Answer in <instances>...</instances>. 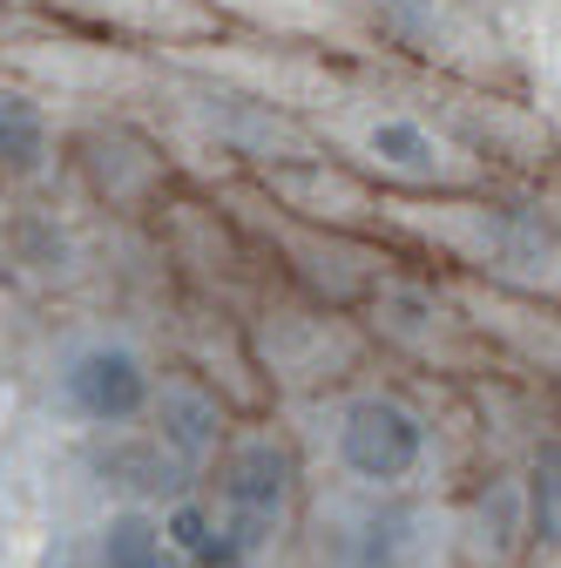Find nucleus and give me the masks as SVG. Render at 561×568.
<instances>
[{"label":"nucleus","instance_id":"obj_3","mask_svg":"<svg viewBox=\"0 0 561 568\" xmlns=\"http://www.w3.org/2000/svg\"><path fill=\"white\" fill-rule=\"evenodd\" d=\"M150 366L135 359L129 345H109V338H95V345H82L75 359H68V373H61V399L75 406L89 426H122V419H135L150 406Z\"/></svg>","mask_w":561,"mask_h":568},{"label":"nucleus","instance_id":"obj_10","mask_svg":"<svg viewBox=\"0 0 561 568\" xmlns=\"http://www.w3.org/2000/svg\"><path fill=\"white\" fill-rule=\"evenodd\" d=\"M379 21H386L392 41H406V48H419V54H434V34H440L453 14H447V0H379Z\"/></svg>","mask_w":561,"mask_h":568},{"label":"nucleus","instance_id":"obj_2","mask_svg":"<svg viewBox=\"0 0 561 568\" xmlns=\"http://www.w3.org/2000/svg\"><path fill=\"white\" fill-rule=\"evenodd\" d=\"M338 460H345V474H359L373 487H392L427 460V426H419V413L406 399H392V393H359L338 413Z\"/></svg>","mask_w":561,"mask_h":568},{"label":"nucleus","instance_id":"obj_6","mask_svg":"<svg viewBox=\"0 0 561 568\" xmlns=\"http://www.w3.org/2000/svg\"><path fill=\"white\" fill-rule=\"evenodd\" d=\"M102 568H183V555L170 548V535H163L156 515L122 508L102 528Z\"/></svg>","mask_w":561,"mask_h":568},{"label":"nucleus","instance_id":"obj_9","mask_svg":"<svg viewBox=\"0 0 561 568\" xmlns=\"http://www.w3.org/2000/svg\"><path fill=\"white\" fill-rule=\"evenodd\" d=\"M521 501H528V535L534 541H561V447H541L534 454Z\"/></svg>","mask_w":561,"mask_h":568},{"label":"nucleus","instance_id":"obj_4","mask_svg":"<svg viewBox=\"0 0 561 568\" xmlns=\"http://www.w3.org/2000/svg\"><path fill=\"white\" fill-rule=\"evenodd\" d=\"M366 156L379 170H399V176H440L447 170V150H440V135L427 122H412V115H379L366 135Z\"/></svg>","mask_w":561,"mask_h":568},{"label":"nucleus","instance_id":"obj_1","mask_svg":"<svg viewBox=\"0 0 561 568\" xmlns=\"http://www.w3.org/2000/svg\"><path fill=\"white\" fill-rule=\"evenodd\" d=\"M292 508V454L277 440H244L224 454V474H217V521L231 528V541L244 548V561L277 535Z\"/></svg>","mask_w":561,"mask_h":568},{"label":"nucleus","instance_id":"obj_8","mask_svg":"<svg viewBox=\"0 0 561 568\" xmlns=\"http://www.w3.org/2000/svg\"><path fill=\"white\" fill-rule=\"evenodd\" d=\"M48 150V122L28 95L0 89V170H34Z\"/></svg>","mask_w":561,"mask_h":568},{"label":"nucleus","instance_id":"obj_5","mask_svg":"<svg viewBox=\"0 0 561 568\" xmlns=\"http://www.w3.org/2000/svg\"><path fill=\"white\" fill-rule=\"evenodd\" d=\"M163 535H170V548H176L190 568H244V548L231 541V528L217 521V508H203V501L170 508Z\"/></svg>","mask_w":561,"mask_h":568},{"label":"nucleus","instance_id":"obj_7","mask_svg":"<svg viewBox=\"0 0 561 568\" xmlns=\"http://www.w3.org/2000/svg\"><path fill=\"white\" fill-rule=\"evenodd\" d=\"M156 419H163V440L183 460H203L210 447H217V399H203L196 386H170L156 399Z\"/></svg>","mask_w":561,"mask_h":568}]
</instances>
